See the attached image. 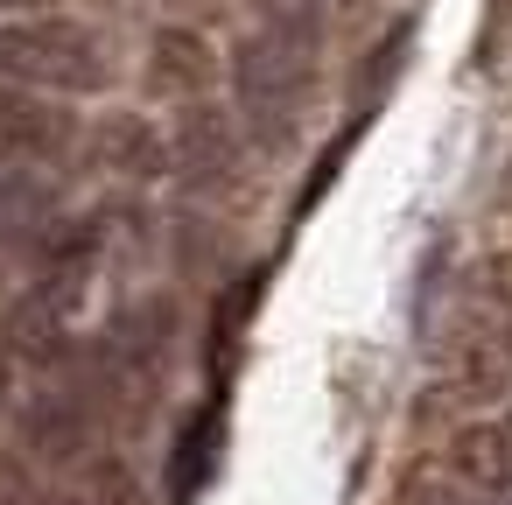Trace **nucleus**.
Wrapping results in <instances>:
<instances>
[{"label": "nucleus", "instance_id": "f257e3e1", "mask_svg": "<svg viewBox=\"0 0 512 505\" xmlns=\"http://www.w3.org/2000/svg\"><path fill=\"white\" fill-rule=\"evenodd\" d=\"M309 78H316V50L288 43L274 29H253L232 50V99H239V120H246V134L260 148H288L295 141L302 106H309Z\"/></svg>", "mask_w": 512, "mask_h": 505}, {"label": "nucleus", "instance_id": "f03ea898", "mask_svg": "<svg viewBox=\"0 0 512 505\" xmlns=\"http://www.w3.org/2000/svg\"><path fill=\"white\" fill-rule=\"evenodd\" d=\"M106 85L99 36L78 22H8L0 29V92L22 99H85Z\"/></svg>", "mask_w": 512, "mask_h": 505}, {"label": "nucleus", "instance_id": "7ed1b4c3", "mask_svg": "<svg viewBox=\"0 0 512 505\" xmlns=\"http://www.w3.org/2000/svg\"><path fill=\"white\" fill-rule=\"evenodd\" d=\"M78 141L71 113L50 99H22V92H0V169H29V162H57Z\"/></svg>", "mask_w": 512, "mask_h": 505}, {"label": "nucleus", "instance_id": "20e7f679", "mask_svg": "<svg viewBox=\"0 0 512 505\" xmlns=\"http://www.w3.org/2000/svg\"><path fill=\"white\" fill-rule=\"evenodd\" d=\"M218 449H225V400H204V407L176 428V449H169V505H190V498L211 484Z\"/></svg>", "mask_w": 512, "mask_h": 505}, {"label": "nucleus", "instance_id": "39448f33", "mask_svg": "<svg viewBox=\"0 0 512 505\" xmlns=\"http://www.w3.org/2000/svg\"><path fill=\"white\" fill-rule=\"evenodd\" d=\"M57 225V190L36 169H0V246H36Z\"/></svg>", "mask_w": 512, "mask_h": 505}, {"label": "nucleus", "instance_id": "423d86ee", "mask_svg": "<svg viewBox=\"0 0 512 505\" xmlns=\"http://www.w3.org/2000/svg\"><path fill=\"white\" fill-rule=\"evenodd\" d=\"M176 169H183L190 183H218V176L232 169V127H225L211 106H197V113L183 120V134H176Z\"/></svg>", "mask_w": 512, "mask_h": 505}, {"label": "nucleus", "instance_id": "0eeeda50", "mask_svg": "<svg viewBox=\"0 0 512 505\" xmlns=\"http://www.w3.org/2000/svg\"><path fill=\"white\" fill-rule=\"evenodd\" d=\"M29 435H36L43 456H71L85 442V400L78 393H43L36 414H29Z\"/></svg>", "mask_w": 512, "mask_h": 505}, {"label": "nucleus", "instance_id": "6e6552de", "mask_svg": "<svg viewBox=\"0 0 512 505\" xmlns=\"http://www.w3.org/2000/svg\"><path fill=\"white\" fill-rule=\"evenodd\" d=\"M204 78H211V57H204V43L197 36H183V29H169L162 43H155V85L169 92H204Z\"/></svg>", "mask_w": 512, "mask_h": 505}, {"label": "nucleus", "instance_id": "1a4fd4ad", "mask_svg": "<svg viewBox=\"0 0 512 505\" xmlns=\"http://www.w3.org/2000/svg\"><path fill=\"white\" fill-rule=\"evenodd\" d=\"M260 8V29L288 36V43H323V0H253Z\"/></svg>", "mask_w": 512, "mask_h": 505}, {"label": "nucleus", "instance_id": "9d476101", "mask_svg": "<svg viewBox=\"0 0 512 505\" xmlns=\"http://www.w3.org/2000/svg\"><path fill=\"white\" fill-rule=\"evenodd\" d=\"M29 8H43V0H0V15H29Z\"/></svg>", "mask_w": 512, "mask_h": 505}, {"label": "nucleus", "instance_id": "9b49d317", "mask_svg": "<svg viewBox=\"0 0 512 505\" xmlns=\"http://www.w3.org/2000/svg\"><path fill=\"white\" fill-rule=\"evenodd\" d=\"M0 393H8V344H0Z\"/></svg>", "mask_w": 512, "mask_h": 505}]
</instances>
